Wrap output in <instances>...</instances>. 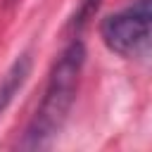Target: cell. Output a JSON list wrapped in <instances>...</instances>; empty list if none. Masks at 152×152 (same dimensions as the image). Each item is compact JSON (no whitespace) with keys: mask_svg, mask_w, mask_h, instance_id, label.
I'll return each mask as SVG.
<instances>
[{"mask_svg":"<svg viewBox=\"0 0 152 152\" xmlns=\"http://www.w3.org/2000/svg\"><path fill=\"white\" fill-rule=\"evenodd\" d=\"M83 64H86V45L74 38L59 52L57 62L50 69V76H48V83L43 90V100L19 142L24 150L50 147L52 140L59 135V131L69 116V109L76 100Z\"/></svg>","mask_w":152,"mask_h":152,"instance_id":"1","label":"cell"},{"mask_svg":"<svg viewBox=\"0 0 152 152\" xmlns=\"http://www.w3.org/2000/svg\"><path fill=\"white\" fill-rule=\"evenodd\" d=\"M100 38L112 52L121 57H138L152 45V24L124 10L107 14L100 21Z\"/></svg>","mask_w":152,"mask_h":152,"instance_id":"2","label":"cell"},{"mask_svg":"<svg viewBox=\"0 0 152 152\" xmlns=\"http://www.w3.org/2000/svg\"><path fill=\"white\" fill-rule=\"evenodd\" d=\"M28 74H31V55L24 52V55H19V57L10 64V69H7V71L2 74V78H0V116H2V112L10 107V102L14 100V95L24 88Z\"/></svg>","mask_w":152,"mask_h":152,"instance_id":"3","label":"cell"},{"mask_svg":"<svg viewBox=\"0 0 152 152\" xmlns=\"http://www.w3.org/2000/svg\"><path fill=\"white\" fill-rule=\"evenodd\" d=\"M126 10L133 12L135 17H140L142 21L152 24V0H131V5Z\"/></svg>","mask_w":152,"mask_h":152,"instance_id":"4","label":"cell"},{"mask_svg":"<svg viewBox=\"0 0 152 152\" xmlns=\"http://www.w3.org/2000/svg\"><path fill=\"white\" fill-rule=\"evenodd\" d=\"M97 2H100V0H83V2H81V10H78V21H83V19L97 7Z\"/></svg>","mask_w":152,"mask_h":152,"instance_id":"5","label":"cell"}]
</instances>
